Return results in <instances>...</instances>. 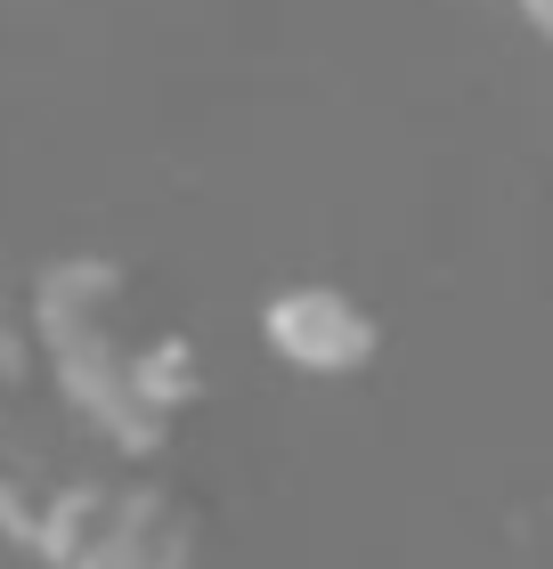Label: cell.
<instances>
[{"label":"cell","instance_id":"obj_5","mask_svg":"<svg viewBox=\"0 0 553 569\" xmlns=\"http://www.w3.org/2000/svg\"><path fill=\"white\" fill-rule=\"evenodd\" d=\"M521 9H530V24H537V33H553V0H521Z\"/></svg>","mask_w":553,"mask_h":569},{"label":"cell","instance_id":"obj_3","mask_svg":"<svg viewBox=\"0 0 553 569\" xmlns=\"http://www.w3.org/2000/svg\"><path fill=\"white\" fill-rule=\"evenodd\" d=\"M41 399H58L49 382V358H41V333H33V301H17L0 284V529L33 537L49 497L66 480H49V456H41Z\"/></svg>","mask_w":553,"mask_h":569},{"label":"cell","instance_id":"obj_4","mask_svg":"<svg viewBox=\"0 0 553 569\" xmlns=\"http://www.w3.org/2000/svg\"><path fill=\"white\" fill-rule=\"evenodd\" d=\"M260 342H269L294 375H358L375 358V318L342 293V284H285L260 309Z\"/></svg>","mask_w":553,"mask_h":569},{"label":"cell","instance_id":"obj_2","mask_svg":"<svg viewBox=\"0 0 553 569\" xmlns=\"http://www.w3.org/2000/svg\"><path fill=\"white\" fill-rule=\"evenodd\" d=\"M33 546L49 569H196V512L155 480H66Z\"/></svg>","mask_w":553,"mask_h":569},{"label":"cell","instance_id":"obj_1","mask_svg":"<svg viewBox=\"0 0 553 569\" xmlns=\"http://www.w3.org/2000/svg\"><path fill=\"white\" fill-rule=\"evenodd\" d=\"M24 301H33L49 382H58V399L73 416L98 439H115L122 456L164 448L171 423L196 407L204 367L179 333L147 326L130 269L98 261V252H73V261H49Z\"/></svg>","mask_w":553,"mask_h":569}]
</instances>
